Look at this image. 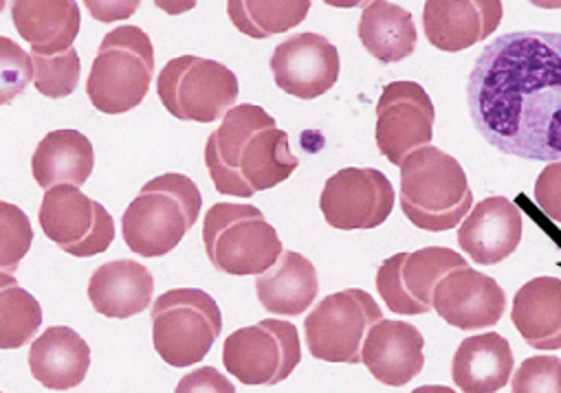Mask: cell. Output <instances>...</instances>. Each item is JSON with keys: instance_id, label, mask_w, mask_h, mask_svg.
<instances>
[{"instance_id": "6da1fadb", "label": "cell", "mask_w": 561, "mask_h": 393, "mask_svg": "<svg viewBox=\"0 0 561 393\" xmlns=\"http://www.w3.org/2000/svg\"><path fill=\"white\" fill-rule=\"evenodd\" d=\"M467 104L476 130L495 150L561 161V34L495 38L473 65Z\"/></svg>"}, {"instance_id": "7a4b0ae2", "label": "cell", "mask_w": 561, "mask_h": 393, "mask_svg": "<svg viewBox=\"0 0 561 393\" xmlns=\"http://www.w3.org/2000/svg\"><path fill=\"white\" fill-rule=\"evenodd\" d=\"M300 161L289 135L260 106L242 104L225 113L205 143V167L218 194L249 198L291 178Z\"/></svg>"}, {"instance_id": "3957f363", "label": "cell", "mask_w": 561, "mask_h": 393, "mask_svg": "<svg viewBox=\"0 0 561 393\" xmlns=\"http://www.w3.org/2000/svg\"><path fill=\"white\" fill-rule=\"evenodd\" d=\"M473 207L462 165L434 146L410 152L401 163V209L421 231L456 229Z\"/></svg>"}, {"instance_id": "277c9868", "label": "cell", "mask_w": 561, "mask_h": 393, "mask_svg": "<svg viewBox=\"0 0 561 393\" xmlns=\"http://www.w3.org/2000/svg\"><path fill=\"white\" fill-rule=\"evenodd\" d=\"M203 207L201 192L185 174H163L146 183L122 218L128 248L141 257L172 253L196 224Z\"/></svg>"}, {"instance_id": "5b68a950", "label": "cell", "mask_w": 561, "mask_h": 393, "mask_svg": "<svg viewBox=\"0 0 561 393\" xmlns=\"http://www.w3.org/2000/svg\"><path fill=\"white\" fill-rule=\"evenodd\" d=\"M154 78V47L139 27L124 25L106 34L87 80L91 104L104 115L137 108Z\"/></svg>"}, {"instance_id": "8992f818", "label": "cell", "mask_w": 561, "mask_h": 393, "mask_svg": "<svg viewBox=\"0 0 561 393\" xmlns=\"http://www.w3.org/2000/svg\"><path fill=\"white\" fill-rule=\"evenodd\" d=\"M203 246L220 273L244 277L266 273L283 255L277 231L253 205L218 203L203 220Z\"/></svg>"}, {"instance_id": "52a82bcc", "label": "cell", "mask_w": 561, "mask_h": 393, "mask_svg": "<svg viewBox=\"0 0 561 393\" xmlns=\"http://www.w3.org/2000/svg\"><path fill=\"white\" fill-rule=\"evenodd\" d=\"M220 332V308L205 290H168L152 305V343L157 354L172 367L201 362Z\"/></svg>"}, {"instance_id": "ba28073f", "label": "cell", "mask_w": 561, "mask_h": 393, "mask_svg": "<svg viewBox=\"0 0 561 393\" xmlns=\"http://www.w3.org/2000/svg\"><path fill=\"white\" fill-rule=\"evenodd\" d=\"M157 93L172 117L181 122L211 124L233 108L238 100V80L233 71L216 60L179 56L159 73Z\"/></svg>"}, {"instance_id": "9c48e42d", "label": "cell", "mask_w": 561, "mask_h": 393, "mask_svg": "<svg viewBox=\"0 0 561 393\" xmlns=\"http://www.w3.org/2000/svg\"><path fill=\"white\" fill-rule=\"evenodd\" d=\"M302 360L298 327L289 321L264 319L231 332L222 345L225 369L249 386L285 382Z\"/></svg>"}, {"instance_id": "30bf717a", "label": "cell", "mask_w": 561, "mask_h": 393, "mask_svg": "<svg viewBox=\"0 0 561 393\" xmlns=\"http://www.w3.org/2000/svg\"><path fill=\"white\" fill-rule=\"evenodd\" d=\"M381 319V308L366 290L348 288L329 294L305 321L309 351L318 360L359 365L364 340Z\"/></svg>"}, {"instance_id": "8fae6325", "label": "cell", "mask_w": 561, "mask_h": 393, "mask_svg": "<svg viewBox=\"0 0 561 393\" xmlns=\"http://www.w3.org/2000/svg\"><path fill=\"white\" fill-rule=\"evenodd\" d=\"M38 222L45 235L73 257L100 255L115 240V220L108 209L82 194L76 185L47 189Z\"/></svg>"}, {"instance_id": "7c38bea8", "label": "cell", "mask_w": 561, "mask_h": 393, "mask_svg": "<svg viewBox=\"0 0 561 393\" xmlns=\"http://www.w3.org/2000/svg\"><path fill=\"white\" fill-rule=\"evenodd\" d=\"M467 266L465 257L445 246H427L414 253H397L377 270V290L386 305L405 316L434 310L432 294L438 281L454 268Z\"/></svg>"}, {"instance_id": "4fadbf2b", "label": "cell", "mask_w": 561, "mask_h": 393, "mask_svg": "<svg viewBox=\"0 0 561 393\" xmlns=\"http://www.w3.org/2000/svg\"><path fill=\"white\" fill-rule=\"evenodd\" d=\"M394 207V187L375 167H346L333 174L320 196L324 220L337 231L381 227Z\"/></svg>"}, {"instance_id": "5bb4252c", "label": "cell", "mask_w": 561, "mask_h": 393, "mask_svg": "<svg viewBox=\"0 0 561 393\" xmlns=\"http://www.w3.org/2000/svg\"><path fill=\"white\" fill-rule=\"evenodd\" d=\"M436 111L427 91L416 82H392L377 102V148L392 163L430 146L434 139Z\"/></svg>"}, {"instance_id": "9a60e30c", "label": "cell", "mask_w": 561, "mask_h": 393, "mask_svg": "<svg viewBox=\"0 0 561 393\" xmlns=\"http://www.w3.org/2000/svg\"><path fill=\"white\" fill-rule=\"evenodd\" d=\"M271 71L279 91L298 100H316L337 84L340 54L320 34H298L273 51Z\"/></svg>"}, {"instance_id": "2e32d148", "label": "cell", "mask_w": 561, "mask_h": 393, "mask_svg": "<svg viewBox=\"0 0 561 393\" xmlns=\"http://www.w3.org/2000/svg\"><path fill=\"white\" fill-rule=\"evenodd\" d=\"M432 305L445 323L471 332L500 323L506 310V294L493 277L460 266L438 281Z\"/></svg>"}, {"instance_id": "e0dca14e", "label": "cell", "mask_w": 561, "mask_h": 393, "mask_svg": "<svg viewBox=\"0 0 561 393\" xmlns=\"http://www.w3.org/2000/svg\"><path fill=\"white\" fill-rule=\"evenodd\" d=\"M502 16V0H427L423 30L432 47L458 54L486 41Z\"/></svg>"}, {"instance_id": "ac0fdd59", "label": "cell", "mask_w": 561, "mask_h": 393, "mask_svg": "<svg viewBox=\"0 0 561 393\" xmlns=\"http://www.w3.org/2000/svg\"><path fill=\"white\" fill-rule=\"evenodd\" d=\"M522 242V213L504 196L480 200L458 229L460 248L480 266L504 262Z\"/></svg>"}, {"instance_id": "d6986e66", "label": "cell", "mask_w": 561, "mask_h": 393, "mask_svg": "<svg viewBox=\"0 0 561 393\" xmlns=\"http://www.w3.org/2000/svg\"><path fill=\"white\" fill-rule=\"evenodd\" d=\"M425 338L408 321H377L362 349V362L388 386H403L425 367Z\"/></svg>"}, {"instance_id": "ffe728a7", "label": "cell", "mask_w": 561, "mask_h": 393, "mask_svg": "<svg viewBox=\"0 0 561 393\" xmlns=\"http://www.w3.org/2000/svg\"><path fill=\"white\" fill-rule=\"evenodd\" d=\"M154 277L135 259H115L95 268L89 279V299L106 319H130L152 303Z\"/></svg>"}, {"instance_id": "44dd1931", "label": "cell", "mask_w": 561, "mask_h": 393, "mask_svg": "<svg viewBox=\"0 0 561 393\" xmlns=\"http://www.w3.org/2000/svg\"><path fill=\"white\" fill-rule=\"evenodd\" d=\"M91 367L89 343L71 327L45 330L30 349L32 375L47 389L67 391L84 382Z\"/></svg>"}, {"instance_id": "7402d4cb", "label": "cell", "mask_w": 561, "mask_h": 393, "mask_svg": "<svg viewBox=\"0 0 561 393\" xmlns=\"http://www.w3.org/2000/svg\"><path fill=\"white\" fill-rule=\"evenodd\" d=\"M320 292L316 266L296 251H285L262 275H255V294L262 308L277 316L307 312Z\"/></svg>"}, {"instance_id": "603a6c76", "label": "cell", "mask_w": 561, "mask_h": 393, "mask_svg": "<svg viewBox=\"0 0 561 393\" xmlns=\"http://www.w3.org/2000/svg\"><path fill=\"white\" fill-rule=\"evenodd\" d=\"M12 21L34 54H62L73 47L82 14L76 0H14Z\"/></svg>"}, {"instance_id": "cb8c5ba5", "label": "cell", "mask_w": 561, "mask_h": 393, "mask_svg": "<svg viewBox=\"0 0 561 393\" xmlns=\"http://www.w3.org/2000/svg\"><path fill=\"white\" fill-rule=\"evenodd\" d=\"M513 365L508 340L497 332H484L458 345L451 360V378L460 391L495 393L508 384Z\"/></svg>"}, {"instance_id": "d4e9b609", "label": "cell", "mask_w": 561, "mask_h": 393, "mask_svg": "<svg viewBox=\"0 0 561 393\" xmlns=\"http://www.w3.org/2000/svg\"><path fill=\"white\" fill-rule=\"evenodd\" d=\"M511 321L535 349H561V279L535 277L513 297Z\"/></svg>"}, {"instance_id": "484cf974", "label": "cell", "mask_w": 561, "mask_h": 393, "mask_svg": "<svg viewBox=\"0 0 561 393\" xmlns=\"http://www.w3.org/2000/svg\"><path fill=\"white\" fill-rule=\"evenodd\" d=\"M93 167V143L78 130L49 132L32 159V174L45 192L56 185L82 187L91 178Z\"/></svg>"}, {"instance_id": "4316f807", "label": "cell", "mask_w": 561, "mask_h": 393, "mask_svg": "<svg viewBox=\"0 0 561 393\" xmlns=\"http://www.w3.org/2000/svg\"><path fill=\"white\" fill-rule=\"evenodd\" d=\"M357 34L364 49L383 65L410 58L419 41L412 14L388 0H377L362 12Z\"/></svg>"}, {"instance_id": "83f0119b", "label": "cell", "mask_w": 561, "mask_h": 393, "mask_svg": "<svg viewBox=\"0 0 561 393\" xmlns=\"http://www.w3.org/2000/svg\"><path fill=\"white\" fill-rule=\"evenodd\" d=\"M311 0H227L233 27L255 41L296 30L307 21Z\"/></svg>"}, {"instance_id": "f1b7e54d", "label": "cell", "mask_w": 561, "mask_h": 393, "mask_svg": "<svg viewBox=\"0 0 561 393\" xmlns=\"http://www.w3.org/2000/svg\"><path fill=\"white\" fill-rule=\"evenodd\" d=\"M43 325V308L38 299L3 273L0 279V347L19 349L27 345Z\"/></svg>"}, {"instance_id": "f546056e", "label": "cell", "mask_w": 561, "mask_h": 393, "mask_svg": "<svg viewBox=\"0 0 561 393\" xmlns=\"http://www.w3.org/2000/svg\"><path fill=\"white\" fill-rule=\"evenodd\" d=\"M34 84L41 95L51 100L69 97L80 82V56L71 47L62 54H34Z\"/></svg>"}, {"instance_id": "4dcf8cb0", "label": "cell", "mask_w": 561, "mask_h": 393, "mask_svg": "<svg viewBox=\"0 0 561 393\" xmlns=\"http://www.w3.org/2000/svg\"><path fill=\"white\" fill-rule=\"evenodd\" d=\"M0 211H3L0 213V224H3V231H0V248H3L0 251V266H3V273H14L32 248L34 229L21 207L3 200Z\"/></svg>"}, {"instance_id": "1f68e13d", "label": "cell", "mask_w": 561, "mask_h": 393, "mask_svg": "<svg viewBox=\"0 0 561 393\" xmlns=\"http://www.w3.org/2000/svg\"><path fill=\"white\" fill-rule=\"evenodd\" d=\"M511 391L515 393H561V358L533 356L526 358L513 375Z\"/></svg>"}, {"instance_id": "d6a6232c", "label": "cell", "mask_w": 561, "mask_h": 393, "mask_svg": "<svg viewBox=\"0 0 561 393\" xmlns=\"http://www.w3.org/2000/svg\"><path fill=\"white\" fill-rule=\"evenodd\" d=\"M3 47V104L19 97L34 78V60L10 38L0 41Z\"/></svg>"}, {"instance_id": "836d02e7", "label": "cell", "mask_w": 561, "mask_h": 393, "mask_svg": "<svg viewBox=\"0 0 561 393\" xmlns=\"http://www.w3.org/2000/svg\"><path fill=\"white\" fill-rule=\"evenodd\" d=\"M537 207L561 224V161H550L535 183Z\"/></svg>"}, {"instance_id": "e575fe53", "label": "cell", "mask_w": 561, "mask_h": 393, "mask_svg": "<svg viewBox=\"0 0 561 393\" xmlns=\"http://www.w3.org/2000/svg\"><path fill=\"white\" fill-rule=\"evenodd\" d=\"M89 14L100 23H119L135 16L141 0H84Z\"/></svg>"}, {"instance_id": "d590c367", "label": "cell", "mask_w": 561, "mask_h": 393, "mask_svg": "<svg viewBox=\"0 0 561 393\" xmlns=\"http://www.w3.org/2000/svg\"><path fill=\"white\" fill-rule=\"evenodd\" d=\"M179 393H187V391H222V393H233V384L220 375L214 367H203L190 375H185L179 386Z\"/></svg>"}, {"instance_id": "8d00e7d4", "label": "cell", "mask_w": 561, "mask_h": 393, "mask_svg": "<svg viewBox=\"0 0 561 393\" xmlns=\"http://www.w3.org/2000/svg\"><path fill=\"white\" fill-rule=\"evenodd\" d=\"M154 5L170 16H181L196 8V0H154Z\"/></svg>"}, {"instance_id": "74e56055", "label": "cell", "mask_w": 561, "mask_h": 393, "mask_svg": "<svg viewBox=\"0 0 561 393\" xmlns=\"http://www.w3.org/2000/svg\"><path fill=\"white\" fill-rule=\"evenodd\" d=\"M322 3H327L331 8H337V10H355V8L366 10L368 5L377 3V0H322Z\"/></svg>"}, {"instance_id": "f35d334b", "label": "cell", "mask_w": 561, "mask_h": 393, "mask_svg": "<svg viewBox=\"0 0 561 393\" xmlns=\"http://www.w3.org/2000/svg\"><path fill=\"white\" fill-rule=\"evenodd\" d=\"M528 3L539 10H561V0H528Z\"/></svg>"}]
</instances>
